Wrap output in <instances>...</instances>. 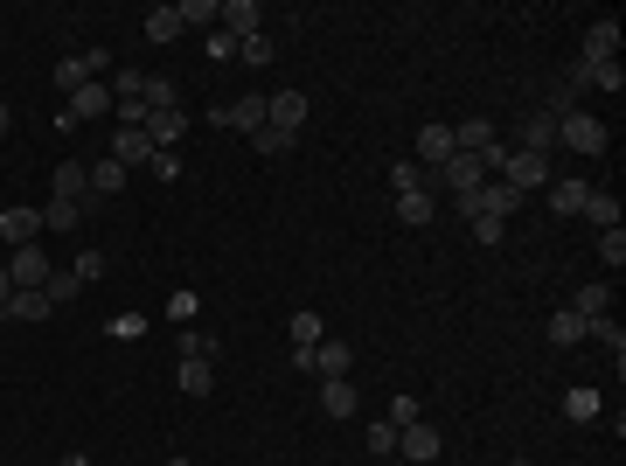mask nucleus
<instances>
[{"mask_svg":"<svg viewBox=\"0 0 626 466\" xmlns=\"http://www.w3.org/2000/svg\"><path fill=\"white\" fill-rule=\"evenodd\" d=\"M293 362L327 383V376H348V369H355V348H348V341H313V348H300Z\"/></svg>","mask_w":626,"mask_h":466,"instance_id":"obj_1","label":"nucleus"},{"mask_svg":"<svg viewBox=\"0 0 626 466\" xmlns=\"http://www.w3.org/2000/svg\"><path fill=\"white\" fill-rule=\"evenodd\" d=\"M494 181H508L515 195L550 188V160H543V154H515V147H508V160H501V174H494Z\"/></svg>","mask_w":626,"mask_h":466,"instance_id":"obj_2","label":"nucleus"},{"mask_svg":"<svg viewBox=\"0 0 626 466\" xmlns=\"http://www.w3.org/2000/svg\"><path fill=\"white\" fill-rule=\"evenodd\" d=\"M557 140H564L571 154H606V126H599L592 112H564V119H557Z\"/></svg>","mask_w":626,"mask_h":466,"instance_id":"obj_3","label":"nucleus"},{"mask_svg":"<svg viewBox=\"0 0 626 466\" xmlns=\"http://www.w3.org/2000/svg\"><path fill=\"white\" fill-rule=\"evenodd\" d=\"M7 279H14V293H42V286H49V251H42V244H21V251L7 258Z\"/></svg>","mask_w":626,"mask_h":466,"instance_id":"obj_4","label":"nucleus"},{"mask_svg":"<svg viewBox=\"0 0 626 466\" xmlns=\"http://www.w3.org/2000/svg\"><path fill=\"white\" fill-rule=\"evenodd\" d=\"M307 91H272V98H265V126H279V133H293V140H300V126H307Z\"/></svg>","mask_w":626,"mask_h":466,"instance_id":"obj_5","label":"nucleus"},{"mask_svg":"<svg viewBox=\"0 0 626 466\" xmlns=\"http://www.w3.org/2000/svg\"><path fill=\"white\" fill-rule=\"evenodd\" d=\"M216 28H223V35H237V42H251V35H265V7H258V0H223Z\"/></svg>","mask_w":626,"mask_h":466,"instance_id":"obj_6","label":"nucleus"},{"mask_svg":"<svg viewBox=\"0 0 626 466\" xmlns=\"http://www.w3.org/2000/svg\"><path fill=\"white\" fill-rule=\"evenodd\" d=\"M453 154H460V147H453V126H418V147H411L418 167H446Z\"/></svg>","mask_w":626,"mask_h":466,"instance_id":"obj_7","label":"nucleus"},{"mask_svg":"<svg viewBox=\"0 0 626 466\" xmlns=\"http://www.w3.org/2000/svg\"><path fill=\"white\" fill-rule=\"evenodd\" d=\"M112 160L133 174V167H147V160H154V140H147L140 126H119V133H112Z\"/></svg>","mask_w":626,"mask_h":466,"instance_id":"obj_8","label":"nucleus"},{"mask_svg":"<svg viewBox=\"0 0 626 466\" xmlns=\"http://www.w3.org/2000/svg\"><path fill=\"white\" fill-rule=\"evenodd\" d=\"M578 63H620V21H592L585 28V56Z\"/></svg>","mask_w":626,"mask_h":466,"instance_id":"obj_9","label":"nucleus"},{"mask_svg":"<svg viewBox=\"0 0 626 466\" xmlns=\"http://www.w3.org/2000/svg\"><path fill=\"white\" fill-rule=\"evenodd\" d=\"M112 105H119V98H112V91H105V84H98V77H91V84H84V91H70V105H63V112H70V119H77V126H84V119H105V112H112Z\"/></svg>","mask_w":626,"mask_h":466,"instance_id":"obj_10","label":"nucleus"},{"mask_svg":"<svg viewBox=\"0 0 626 466\" xmlns=\"http://www.w3.org/2000/svg\"><path fill=\"white\" fill-rule=\"evenodd\" d=\"M480 181H487V167H480L473 154H453L446 167H439V181H432V188H453V195H467V188H480Z\"/></svg>","mask_w":626,"mask_h":466,"instance_id":"obj_11","label":"nucleus"},{"mask_svg":"<svg viewBox=\"0 0 626 466\" xmlns=\"http://www.w3.org/2000/svg\"><path fill=\"white\" fill-rule=\"evenodd\" d=\"M147 140H154V154H174V140L188 133V112H147V126H140Z\"/></svg>","mask_w":626,"mask_h":466,"instance_id":"obj_12","label":"nucleus"},{"mask_svg":"<svg viewBox=\"0 0 626 466\" xmlns=\"http://www.w3.org/2000/svg\"><path fill=\"white\" fill-rule=\"evenodd\" d=\"M49 188H56V202H84L91 195V167L84 160H56V181Z\"/></svg>","mask_w":626,"mask_h":466,"instance_id":"obj_13","label":"nucleus"},{"mask_svg":"<svg viewBox=\"0 0 626 466\" xmlns=\"http://www.w3.org/2000/svg\"><path fill=\"white\" fill-rule=\"evenodd\" d=\"M453 147L460 154H487V147H501V126L494 119H467V126H453Z\"/></svg>","mask_w":626,"mask_h":466,"instance_id":"obj_14","label":"nucleus"},{"mask_svg":"<svg viewBox=\"0 0 626 466\" xmlns=\"http://www.w3.org/2000/svg\"><path fill=\"white\" fill-rule=\"evenodd\" d=\"M216 126H230V133H258V126H265V98H237L230 112L216 105Z\"/></svg>","mask_w":626,"mask_h":466,"instance_id":"obj_15","label":"nucleus"},{"mask_svg":"<svg viewBox=\"0 0 626 466\" xmlns=\"http://www.w3.org/2000/svg\"><path fill=\"white\" fill-rule=\"evenodd\" d=\"M432 216H439V195H432V188H404V195H397V223L418 230V223H432Z\"/></svg>","mask_w":626,"mask_h":466,"instance_id":"obj_16","label":"nucleus"},{"mask_svg":"<svg viewBox=\"0 0 626 466\" xmlns=\"http://www.w3.org/2000/svg\"><path fill=\"white\" fill-rule=\"evenodd\" d=\"M397 453H404V460H439V432L418 418V425H404V432H397Z\"/></svg>","mask_w":626,"mask_h":466,"instance_id":"obj_17","label":"nucleus"},{"mask_svg":"<svg viewBox=\"0 0 626 466\" xmlns=\"http://www.w3.org/2000/svg\"><path fill=\"white\" fill-rule=\"evenodd\" d=\"M515 209H522V195H515L508 181H480V216L501 223V216H515Z\"/></svg>","mask_w":626,"mask_h":466,"instance_id":"obj_18","label":"nucleus"},{"mask_svg":"<svg viewBox=\"0 0 626 466\" xmlns=\"http://www.w3.org/2000/svg\"><path fill=\"white\" fill-rule=\"evenodd\" d=\"M35 230H42V209H7L0 216V237L21 251V244H35Z\"/></svg>","mask_w":626,"mask_h":466,"instance_id":"obj_19","label":"nucleus"},{"mask_svg":"<svg viewBox=\"0 0 626 466\" xmlns=\"http://www.w3.org/2000/svg\"><path fill=\"white\" fill-rule=\"evenodd\" d=\"M181 397H209V383H216V362H202V355H181Z\"/></svg>","mask_w":626,"mask_h":466,"instance_id":"obj_20","label":"nucleus"},{"mask_svg":"<svg viewBox=\"0 0 626 466\" xmlns=\"http://www.w3.org/2000/svg\"><path fill=\"white\" fill-rule=\"evenodd\" d=\"M320 411H327V418H348V411H355V376H327V383H320Z\"/></svg>","mask_w":626,"mask_h":466,"instance_id":"obj_21","label":"nucleus"},{"mask_svg":"<svg viewBox=\"0 0 626 466\" xmlns=\"http://www.w3.org/2000/svg\"><path fill=\"white\" fill-rule=\"evenodd\" d=\"M550 147H557V119L536 112V119L522 126V147H515V154H543V160H550Z\"/></svg>","mask_w":626,"mask_h":466,"instance_id":"obj_22","label":"nucleus"},{"mask_svg":"<svg viewBox=\"0 0 626 466\" xmlns=\"http://www.w3.org/2000/svg\"><path fill=\"white\" fill-rule=\"evenodd\" d=\"M585 341H599V348H606L613 362H620V355H626V327H620V320H613V313H606V320H585Z\"/></svg>","mask_w":626,"mask_h":466,"instance_id":"obj_23","label":"nucleus"},{"mask_svg":"<svg viewBox=\"0 0 626 466\" xmlns=\"http://www.w3.org/2000/svg\"><path fill=\"white\" fill-rule=\"evenodd\" d=\"M571 313H578V320H606V313H613V286H585V293H571Z\"/></svg>","mask_w":626,"mask_h":466,"instance_id":"obj_24","label":"nucleus"},{"mask_svg":"<svg viewBox=\"0 0 626 466\" xmlns=\"http://www.w3.org/2000/svg\"><path fill=\"white\" fill-rule=\"evenodd\" d=\"M77 223H84V202H56V195H49V209H42V230H56V237H70Z\"/></svg>","mask_w":626,"mask_h":466,"instance_id":"obj_25","label":"nucleus"},{"mask_svg":"<svg viewBox=\"0 0 626 466\" xmlns=\"http://www.w3.org/2000/svg\"><path fill=\"white\" fill-rule=\"evenodd\" d=\"M140 98H147V112H181V84H174V77H147Z\"/></svg>","mask_w":626,"mask_h":466,"instance_id":"obj_26","label":"nucleus"},{"mask_svg":"<svg viewBox=\"0 0 626 466\" xmlns=\"http://www.w3.org/2000/svg\"><path fill=\"white\" fill-rule=\"evenodd\" d=\"M585 195H592V181H557V188H550V209H557V216H578Z\"/></svg>","mask_w":626,"mask_h":466,"instance_id":"obj_27","label":"nucleus"},{"mask_svg":"<svg viewBox=\"0 0 626 466\" xmlns=\"http://www.w3.org/2000/svg\"><path fill=\"white\" fill-rule=\"evenodd\" d=\"M578 216H592V223H599V230H620V202H613V195H606V188H592V195H585V209H578Z\"/></svg>","mask_w":626,"mask_h":466,"instance_id":"obj_28","label":"nucleus"},{"mask_svg":"<svg viewBox=\"0 0 626 466\" xmlns=\"http://www.w3.org/2000/svg\"><path fill=\"white\" fill-rule=\"evenodd\" d=\"M550 341H557V348H578V341H585V320H578L571 307H557L550 313Z\"/></svg>","mask_w":626,"mask_h":466,"instance_id":"obj_29","label":"nucleus"},{"mask_svg":"<svg viewBox=\"0 0 626 466\" xmlns=\"http://www.w3.org/2000/svg\"><path fill=\"white\" fill-rule=\"evenodd\" d=\"M119 188H126V167H119V160H98V167H91V195H119ZM91 195H84V202H91Z\"/></svg>","mask_w":626,"mask_h":466,"instance_id":"obj_30","label":"nucleus"},{"mask_svg":"<svg viewBox=\"0 0 626 466\" xmlns=\"http://www.w3.org/2000/svg\"><path fill=\"white\" fill-rule=\"evenodd\" d=\"M564 418H571V425H592V418H599V390H585V383H578V390L564 397Z\"/></svg>","mask_w":626,"mask_h":466,"instance_id":"obj_31","label":"nucleus"},{"mask_svg":"<svg viewBox=\"0 0 626 466\" xmlns=\"http://www.w3.org/2000/svg\"><path fill=\"white\" fill-rule=\"evenodd\" d=\"M174 35H188L181 14H174V7H154V14H147V42H174Z\"/></svg>","mask_w":626,"mask_h":466,"instance_id":"obj_32","label":"nucleus"},{"mask_svg":"<svg viewBox=\"0 0 626 466\" xmlns=\"http://www.w3.org/2000/svg\"><path fill=\"white\" fill-rule=\"evenodd\" d=\"M7 313H14V320H49V293H14V300H7Z\"/></svg>","mask_w":626,"mask_h":466,"instance_id":"obj_33","label":"nucleus"},{"mask_svg":"<svg viewBox=\"0 0 626 466\" xmlns=\"http://www.w3.org/2000/svg\"><path fill=\"white\" fill-rule=\"evenodd\" d=\"M174 14H181V28H202V21H216V14H223V0H181Z\"/></svg>","mask_w":626,"mask_h":466,"instance_id":"obj_34","label":"nucleus"},{"mask_svg":"<svg viewBox=\"0 0 626 466\" xmlns=\"http://www.w3.org/2000/svg\"><path fill=\"white\" fill-rule=\"evenodd\" d=\"M84 84H91L84 56H63V63H56V91H84Z\"/></svg>","mask_w":626,"mask_h":466,"instance_id":"obj_35","label":"nucleus"},{"mask_svg":"<svg viewBox=\"0 0 626 466\" xmlns=\"http://www.w3.org/2000/svg\"><path fill=\"white\" fill-rule=\"evenodd\" d=\"M251 147H258V154H293V133H279V126H258V133H251Z\"/></svg>","mask_w":626,"mask_h":466,"instance_id":"obj_36","label":"nucleus"},{"mask_svg":"<svg viewBox=\"0 0 626 466\" xmlns=\"http://www.w3.org/2000/svg\"><path fill=\"white\" fill-rule=\"evenodd\" d=\"M418 418H425V404H418V397H390V418H383V425H397V432H404V425H418Z\"/></svg>","mask_w":626,"mask_h":466,"instance_id":"obj_37","label":"nucleus"},{"mask_svg":"<svg viewBox=\"0 0 626 466\" xmlns=\"http://www.w3.org/2000/svg\"><path fill=\"white\" fill-rule=\"evenodd\" d=\"M599 258L620 272V265H626V230H599Z\"/></svg>","mask_w":626,"mask_h":466,"instance_id":"obj_38","label":"nucleus"},{"mask_svg":"<svg viewBox=\"0 0 626 466\" xmlns=\"http://www.w3.org/2000/svg\"><path fill=\"white\" fill-rule=\"evenodd\" d=\"M313 341H327L320 334V313H293V348H313Z\"/></svg>","mask_w":626,"mask_h":466,"instance_id":"obj_39","label":"nucleus"},{"mask_svg":"<svg viewBox=\"0 0 626 466\" xmlns=\"http://www.w3.org/2000/svg\"><path fill=\"white\" fill-rule=\"evenodd\" d=\"M390 188H397V195H404V188H425V167H418V160H397V167H390Z\"/></svg>","mask_w":626,"mask_h":466,"instance_id":"obj_40","label":"nucleus"},{"mask_svg":"<svg viewBox=\"0 0 626 466\" xmlns=\"http://www.w3.org/2000/svg\"><path fill=\"white\" fill-rule=\"evenodd\" d=\"M42 293H49V307H63V300H77V272H49V286H42Z\"/></svg>","mask_w":626,"mask_h":466,"instance_id":"obj_41","label":"nucleus"},{"mask_svg":"<svg viewBox=\"0 0 626 466\" xmlns=\"http://www.w3.org/2000/svg\"><path fill=\"white\" fill-rule=\"evenodd\" d=\"M181 355H202V362H216V341H209L202 327H181Z\"/></svg>","mask_w":626,"mask_h":466,"instance_id":"obj_42","label":"nucleus"},{"mask_svg":"<svg viewBox=\"0 0 626 466\" xmlns=\"http://www.w3.org/2000/svg\"><path fill=\"white\" fill-rule=\"evenodd\" d=\"M70 272H77V286H91V279H105V251H84V258H77Z\"/></svg>","mask_w":626,"mask_h":466,"instance_id":"obj_43","label":"nucleus"},{"mask_svg":"<svg viewBox=\"0 0 626 466\" xmlns=\"http://www.w3.org/2000/svg\"><path fill=\"white\" fill-rule=\"evenodd\" d=\"M112 334H119V341H140V334H147V313H112Z\"/></svg>","mask_w":626,"mask_h":466,"instance_id":"obj_44","label":"nucleus"},{"mask_svg":"<svg viewBox=\"0 0 626 466\" xmlns=\"http://www.w3.org/2000/svg\"><path fill=\"white\" fill-rule=\"evenodd\" d=\"M195 307H202L195 293H174V300H167V320H174V327H188V320H195Z\"/></svg>","mask_w":626,"mask_h":466,"instance_id":"obj_45","label":"nucleus"},{"mask_svg":"<svg viewBox=\"0 0 626 466\" xmlns=\"http://www.w3.org/2000/svg\"><path fill=\"white\" fill-rule=\"evenodd\" d=\"M237 56H244V63H258V70H265V63H272V42H265V35H251V42H237Z\"/></svg>","mask_w":626,"mask_h":466,"instance_id":"obj_46","label":"nucleus"},{"mask_svg":"<svg viewBox=\"0 0 626 466\" xmlns=\"http://www.w3.org/2000/svg\"><path fill=\"white\" fill-rule=\"evenodd\" d=\"M209 56H216V63H230V56H237V35H223V28H209Z\"/></svg>","mask_w":626,"mask_h":466,"instance_id":"obj_47","label":"nucleus"},{"mask_svg":"<svg viewBox=\"0 0 626 466\" xmlns=\"http://www.w3.org/2000/svg\"><path fill=\"white\" fill-rule=\"evenodd\" d=\"M369 453H397V425H369Z\"/></svg>","mask_w":626,"mask_h":466,"instance_id":"obj_48","label":"nucleus"},{"mask_svg":"<svg viewBox=\"0 0 626 466\" xmlns=\"http://www.w3.org/2000/svg\"><path fill=\"white\" fill-rule=\"evenodd\" d=\"M467 230H473V244H501V223H494V216H473Z\"/></svg>","mask_w":626,"mask_h":466,"instance_id":"obj_49","label":"nucleus"},{"mask_svg":"<svg viewBox=\"0 0 626 466\" xmlns=\"http://www.w3.org/2000/svg\"><path fill=\"white\" fill-rule=\"evenodd\" d=\"M7 300H14V279H7V272H0V313H7Z\"/></svg>","mask_w":626,"mask_h":466,"instance_id":"obj_50","label":"nucleus"},{"mask_svg":"<svg viewBox=\"0 0 626 466\" xmlns=\"http://www.w3.org/2000/svg\"><path fill=\"white\" fill-rule=\"evenodd\" d=\"M7 133H14V112H7V105H0V140H7Z\"/></svg>","mask_w":626,"mask_h":466,"instance_id":"obj_51","label":"nucleus"},{"mask_svg":"<svg viewBox=\"0 0 626 466\" xmlns=\"http://www.w3.org/2000/svg\"><path fill=\"white\" fill-rule=\"evenodd\" d=\"M63 466H91V460H84V453H63Z\"/></svg>","mask_w":626,"mask_h":466,"instance_id":"obj_52","label":"nucleus"},{"mask_svg":"<svg viewBox=\"0 0 626 466\" xmlns=\"http://www.w3.org/2000/svg\"><path fill=\"white\" fill-rule=\"evenodd\" d=\"M167 466H188V460H167Z\"/></svg>","mask_w":626,"mask_h":466,"instance_id":"obj_53","label":"nucleus"},{"mask_svg":"<svg viewBox=\"0 0 626 466\" xmlns=\"http://www.w3.org/2000/svg\"><path fill=\"white\" fill-rule=\"evenodd\" d=\"M515 466H536V460H515Z\"/></svg>","mask_w":626,"mask_h":466,"instance_id":"obj_54","label":"nucleus"}]
</instances>
